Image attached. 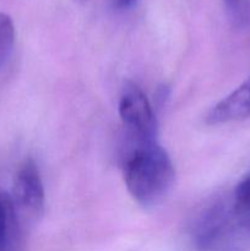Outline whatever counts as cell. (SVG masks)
Returning <instances> with one entry per match:
<instances>
[{
  "label": "cell",
  "instance_id": "cell-1",
  "mask_svg": "<svg viewBox=\"0 0 250 251\" xmlns=\"http://www.w3.org/2000/svg\"><path fill=\"white\" fill-rule=\"evenodd\" d=\"M123 174L131 198L144 207L161 202L175 178L171 157L156 140L136 142L125 157Z\"/></svg>",
  "mask_w": 250,
  "mask_h": 251
},
{
  "label": "cell",
  "instance_id": "cell-2",
  "mask_svg": "<svg viewBox=\"0 0 250 251\" xmlns=\"http://www.w3.org/2000/svg\"><path fill=\"white\" fill-rule=\"evenodd\" d=\"M189 235L198 251H229L242 239L232 207V196L208 201L194 216Z\"/></svg>",
  "mask_w": 250,
  "mask_h": 251
},
{
  "label": "cell",
  "instance_id": "cell-3",
  "mask_svg": "<svg viewBox=\"0 0 250 251\" xmlns=\"http://www.w3.org/2000/svg\"><path fill=\"white\" fill-rule=\"evenodd\" d=\"M119 115L127 132L136 142L156 140L157 122L152 105L141 88L134 82H126L123 87Z\"/></svg>",
  "mask_w": 250,
  "mask_h": 251
},
{
  "label": "cell",
  "instance_id": "cell-4",
  "mask_svg": "<svg viewBox=\"0 0 250 251\" xmlns=\"http://www.w3.org/2000/svg\"><path fill=\"white\" fill-rule=\"evenodd\" d=\"M12 202L17 213L37 220L44 212V188L38 167L27 159L17 169L12 185Z\"/></svg>",
  "mask_w": 250,
  "mask_h": 251
},
{
  "label": "cell",
  "instance_id": "cell-5",
  "mask_svg": "<svg viewBox=\"0 0 250 251\" xmlns=\"http://www.w3.org/2000/svg\"><path fill=\"white\" fill-rule=\"evenodd\" d=\"M248 118H250V77L211 108L206 115V123L220 125Z\"/></svg>",
  "mask_w": 250,
  "mask_h": 251
},
{
  "label": "cell",
  "instance_id": "cell-6",
  "mask_svg": "<svg viewBox=\"0 0 250 251\" xmlns=\"http://www.w3.org/2000/svg\"><path fill=\"white\" fill-rule=\"evenodd\" d=\"M22 235L20 216L11 196L0 193V251H22Z\"/></svg>",
  "mask_w": 250,
  "mask_h": 251
},
{
  "label": "cell",
  "instance_id": "cell-7",
  "mask_svg": "<svg viewBox=\"0 0 250 251\" xmlns=\"http://www.w3.org/2000/svg\"><path fill=\"white\" fill-rule=\"evenodd\" d=\"M232 207L243 237L250 239V173L235 186L232 194Z\"/></svg>",
  "mask_w": 250,
  "mask_h": 251
},
{
  "label": "cell",
  "instance_id": "cell-8",
  "mask_svg": "<svg viewBox=\"0 0 250 251\" xmlns=\"http://www.w3.org/2000/svg\"><path fill=\"white\" fill-rule=\"evenodd\" d=\"M225 15L237 31H250V0H223Z\"/></svg>",
  "mask_w": 250,
  "mask_h": 251
},
{
  "label": "cell",
  "instance_id": "cell-9",
  "mask_svg": "<svg viewBox=\"0 0 250 251\" xmlns=\"http://www.w3.org/2000/svg\"><path fill=\"white\" fill-rule=\"evenodd\" d=\"M15 44V25L11 17L0 12V69L6 64Z\"/></svg>",
  "mask_w": 250,
  "mask_h": 251
},
{
  "label": "cell",
  "instance_id": "cell-10",
  "mask_svg": "<svg viewBox=\"0 0 250 251\" xmlns=\"http://www.w3.org/2000/svg\"><path fill=\"white\" fill-rule=\"evenodd\" d=\"M139 0H112L114 7L118 10H129L137 4Z\"/></svg>",
  "mask_w": 250,
  "mask_h": 251
},
{
  "label": "cell",
  "instance_id": "cell-11",
  "mask_svg": "<svg viewBox=\"0 0 250 251\" xmlns=\"http://www.w3.org/2000/svg\"><path fill=\"white\" fill-rule=\"evenodd\" d=\"M78 1H82L83 2V1H87V0H78Z\"/></svg>",
  "mask_w": 250,
  "mask_h": 251
}]
</instances>
